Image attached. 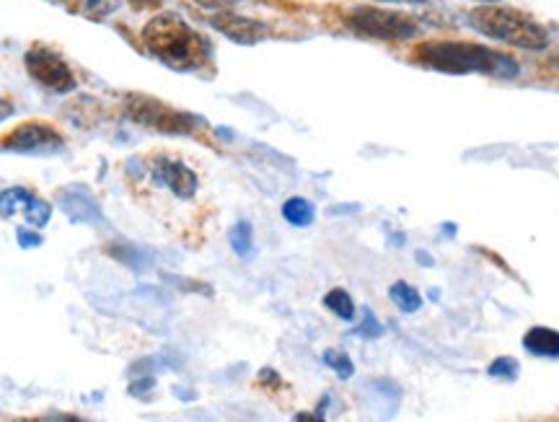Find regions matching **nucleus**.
<instances>
[{"label":"nucleus","mask_w":559,"mask_h":422,"mask_svg":"<svg viewBox=\"0 0 559 422\" xmlns=\"http://www.w3.org/2000/svg\"><path fill=\"white\" fill-rule=\"evenodd\" d=\"M60 207H63V213L73 220V223L106 226L97 200H93L91 192L84 190V187H71V190L60 194Z\"/></svg>","instance_id":"obj_10"},{"label":"nucleus","mask_w":559,"mask_h":422,"mask_svg":"<svg viewBox=\"0 0 559 422\" xmlns=\"http://www.w3.org/2000/svg\"><path fill=\"white\" fill-rule=\"evenodd\" d=\"M325 363L332 368V371L336 373V376L340 379H350L355 373V366H353V360L347 358L345 353H340V350H327L325 353Z\"/></svg>","instance_id":"obj_19"},{"label":"nucleus","mask_w":559,"mask_h":422,"mask_svg":"<svg viewBox=\"0 0 559 422\" xmlns=\"http://www.w3.org/2000/svg\"><path fill=\"white\" fill-rule=\"evenodd\" d=\"M0 145L18 153H58L65 145V140L52 125L24 123L13 127L9 136L0 138Z\"/></svg>","instance_id":"obj_7"},{"label":"nucleus","mask_w":559,"mask_h":422,"mask_svg":"<svg viewBox=\"0 0 559 422\" xmlns=\"http://www.w3.org/2000/svg\"><path fill=\"white\" fill-rule=\"evenodd\" d=\"M347 26L355 35L381 42H407L420 35V24L407 13L373 9V5H358L347 13Z\"/></svg>","instance_id":"obj_4"},{"label":"nucleus","mask_w":559,"mask_h":422,"mask_svg":"<svg viewBox=\"0 0 559 422\" xmlns=\"http://www.w3.org/2000/svg\"><path fill=\"white\" fill-rule=\"evenodd\" d=\"M110 254L114 259H119V263L130 267V270H148L151 267V254L140 250V246H110Z\"/></svg>","instance_id":"obj_13"},{"label":"nucleus","mask_w":559,"mask_h":422,"mask_svg":"<svg viewBox=\"0 0 559 422\" xmlns=\"http://www.w3.org/2000/svg\"><path fill=\"white\" fill-rule=\"evenodd\" d=\"M24 213H26V220H29L31 226H37V229H42V226H47V220H50V216H52V207L47 205L45 200L31 197L29 203H26Z\"/></svg>","instance_id":"obj_18"},{"label":"nucleus","mask_w":559,"mask_h":422,"mask_svg":"<svg viewBox=\"0 0 559 422\" xmlns=\"http://www.w3.org/2000/svg\"><path fill=\"white\" fill-rule=\"evenodd\" d=\"M213 29H218L220 35H226L228 39L239 44H257L269 35L267 24L257 22V18H249V16H239V13L231 11H220L215 13L211 18Z\"/></svg>","instance_id":"obj_9"},{"label":"nucleus","mask_w":559,"mask_h":422,"mask_svg":"<svg viewBox=\"0 0 559 422\" xmlns=\"http://www.w3.org/2000/svg\"><path fill=\"white\" fill-rule=\"evenodd\" d=\"M471 26L484 37L500 39L505 44L521 47V50H547L549 31L542 24L534 22L529 13L518 9H505V5H484V9L471 11Z\"/></svg>","instance_id":"obj_3"},{"label":"nucleus","mask_w":559,"mask_h":422,"mask_svg":"<svg viewBox=\"0 0 559 422\" xmlns=\"http://www.w3.org/2000/svg\"><path fill=\"white\" fill-rule=\"evenodd\" d=\"M358 334L360 337H381V324L376 321L373 311H368V308H366V319H363Z\"/></svg>","instance_id":"obj_22"},{"label":"nucleus","mask_w":559,"mask_h":422,"mask_svg":"<svg viewBox=\"0 0 559 422\" xmlns=\"http://www.w3.org/2000/svg\"><path fill=\"white\" fill-rule=\"evenodd\" d=\"M194 3L202 5V9H211V11H226V9H231L233 3H239V0H194Z\"/></svg>","instance_id":"obj_24"},{"label":"nucleus","mask_w":559,"mask_h":422,"mask_svg":"<svg viewBox=\"0 0 559 422\" xmlns=\"http://www.w3.org/2000/svg\"><path fill=\"white\" fill-rule=\"evenodd\" d=\"M259 379H262V381H269V384H278V373H275L272 368H265Z\"/></svg>","instance_id":"obj_26"},{"label":"nucleus","mask_w":559,"mask_h":422,"mask_svg":"<svg viewBox=\"0 0 559 422\" xmlns=\"http://www.w3.org/2000/svg\"><path fill=\"white\" fill-rule=\"evenodd\" d=\"M164 0H130V5L135 11H145V9H158Z\"/></svg>","instance_id":"obj_25"},{"label":"nucleus","mask_w":559,"mask_h":422,"mask_svg":"<svg viewBox=\"0 0 559 422\" xmlns=\"http://www.w3.org/2000/svg\"><path fill=\"white\" fill-rule=\"evenodd\" d=\"M24 63H26V71H29V76L37 80L39 86H45V89L55 93L76 91L78 80L73 76L71 65H67L58 52H52L50 47L34 44L31 50L26 52Z\"/></svg>","instance_id":"obj_6"},{"label":"nucleus","mask_w":559,"mask_h":422,"mask_svg":"<svg viewBox=\"0 0 559 422\" xmlns=\"http://www.w3.org/2000/svg\"><path fill=\"white\" fill-rule=\"evenodd\" d=\"M477 3H500V0H477Z\"/></svg>","instance_id":"obj_29"},{"label":"nucleus","mask_w":559,"mask_h":422,"mask_svg":"<svg viewBox=\"0 0 559 422\" xmlns=\"http://www.w3.org/2000/svg\"><path fill=\"white\" fill-rule=\"evenodd\" d=\"M119 5V0H86V13L89 16H106Z\"/></svg>","instance_id":"obj_21"},{"label":"nucleus","mask_w":559,"mask_h":422,"mask_svg":"<svg viewBox=\"0 0 559 422\" xmlns=\"http://www.w3.org/2000/svg\"><path fill=\"white\" fill-rule=\"evenodd\" d=\"M314 216H316L314 205L303 197H291L285 205H282V218H285L291 226H295V229H306V226H312Z\"/></svg>","instance_id":"obj_12"},{"label":"nucleus","mask_w":559,"mask_h":422,"mask_svg":"<svg viewBox=\"0 0 559 422\" xmlns=\"http://www.w3.org/2000/svg\"><path fill=\"white\" fill-rule=\"evenodd\" d=\"M34 197L29 190H24V187H11V190L0 192V216L3 218H11L16 216V210H22L26 207V203Z\"/></svg>","instance_id":"obj_14"},{"label":"nucleus","mask_w":559,"mask_h":422,"mask_svg":"<svg viewBox=\"0 0 559 422\" xmlns=\"http://www.w3.org/2000/svg\"><path fill=\"white\" fill-rule=\"evenodd\" d=\"M392 300L402 308L404 314L420 311V306H422L420 293H417L409 283H404V280H399V283L392 285Z\"/></svg>","instance_id":"obj_15"},{"label":"nucleus","mask_w":559,"mask_h":422,"mask_svg":"<svg viewBox=\"0 0 559 422\" xmlns=\"http://www.w3.org/2000/svg\"><path fill=\"white\" fill-rule=\"evenodd\" d=\"M415 57L428 68L443 73H482V76L505 80L521 73L513 57L469 42H428L417 50Z\"/></svg>","instance_id":"obj_2"},{"label":"nucleus","mask_w":559,"mask_h":422,"mask_svg":"<svg viewBox=\"0 0 559 422\" xmlns=\"http://www.w3.org/2000/svg\"><path fill=\"white\" fill-rule=\"evenodd\" d=\"M16 236H18V244H22L24 250H34V246L42 244V236H39V233H31L26 229H18Z\"/></svg>","instance_id":"obj_23"},{"label":"nucleus","mask_w":559,"mask_h":422,"mask_svg":"<svg viewBox=\"0 0 559 422\" xmlns=\"http://www.w3.org/2000/svg\"><path fill=\"white\" fill-rule=\"evenodd\" d=\"M151 171H153V179H156L158 184L168 187V190L177 194L179 200H190L194 197V192H198V184H200L198 174H194L190 166L181 164V161L158 156L153 158Z\"/></svg>","instance_id":"obj_8"},{"label":"nucleus","mask_w":559,"mask_h":422,"mask_svg":"<svg viewBox=\"0 0 559 422\" xmlns=\"http://www.w3.org/2000/svg\"><path fill=\"white\" fill-rule=\"evenodd\" d=\"M523 347L538 358H559V332L549 327H534L523 337Z\"/></svg>","instance_id":"obj_11"},{"label":"nucleus","mask_w":559,"mask_h":422,"mask_svg":"<svg viewBox=\"0 0 559 422\" xmlns=\"http://www.w3.org/2000/svg\"><path fill=\"white\" fill-rule=\"evenodd\" d=\"M376 3H428V0H376Z\"/></svg>","instance_id":"obj_28"},{"label":"nucleus","mask_w":559,"mask_h":422,"mask_svg":"<svg viewBox=\"0 0 559 422\" xmlns=\"http://www.w3.org/2000/svg\"><path fill=\"white\" fill-rule=\"evenodd\" d=\"M231 246H233V252L239 254V257H244V259L252 257V252H254V231H252V226L246 223V220H241V223L233 226Z\"/></svg>","instance_id":"obj_17"},{"label":"nucleus","mask_w":559,"mask_h":422,"mask_svg":"<svg viewBox=\"0 0 559 422\" xmlns=\"http://www.w3.org/2000/svg\"><path fill=\"white\" fill-rule=\"evenodd\" d=\"M325 306L334 314V317H340V319H345V321H350V319L355 317L353 298H350V293L342 291V287H334V291L327 293Z\"/></svg>","instance_id":"obj_16"},{"label":"nucleus","mask_w":559,"mask_h":422,"mask_svg":"<svg viewBox=\"0 0 559 422\" xmlns=\"http://www.w3.org/2000/svg\"><path fill=\"white\" fill-rule=\"evenodd\" d=\"M125 110L132 123L143 125L148 130L164 132V136H190L194 127H200L198 117L174 110V106L158 102L153 97H143V93H130Z\"/></svg>","instance_id":"obj_5"},{"label":"nucleus","mask_w":559,"mask_h":422,"mask_svg":"<svg viewBox=\"0 0 559 422\" xmlns=\"http://www.w3.org/2000/svg\"><path fill=\"white\" fill-rule=\"evenodd\" d=\"M11 115H13V106L9 102H3V99H0V119H5V117H11Z\"/></svg>","instance_id":"obj_27"},{"label":"nucleus","mask_w":559,"mask_h":422,"mask_svg":"<svg viewBox=\"0 0 559 422\" xmlns=\"http://www.w3.org/2000/svg\"><path fill=\"white\" fill-rule=\"evenodd\" d=\"M518 371H521V366H518L516 358H497L495 363L490 366V376L503 381H516Z\"/></svg>","instance_id":"obj_20"},{"label":"nucleus","mask_w":559,"mask_h":422,"mask_svg":"<svg viewBox=\"0 0 559 422\" xmlns=\"http://www.w3.org/2000/svg\"><path fill=\"white\" fill-rule=\"evenodd\" d=\"M143 44L153 57L174 71H198L211 60L207 39L174 13H161L145 24Z\"/></svg>","instance_id":"obj_1"}]
</instances>
